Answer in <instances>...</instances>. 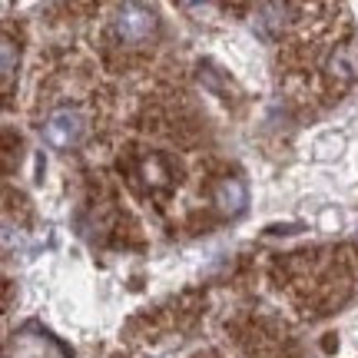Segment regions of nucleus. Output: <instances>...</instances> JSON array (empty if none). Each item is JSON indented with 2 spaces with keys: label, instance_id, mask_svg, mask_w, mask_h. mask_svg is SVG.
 Instances as JSON below:
<instances>
[{
  "label": "nucleus",
  "instance_id": "nucleus-1",
  "mask_svg": "<svg viewBox=\"0 0 358 358\" xmlns=\"http://www.w3.org/2000/svg\"><path fill=\"white\" fill-rule=\"evenodd\" d=\"M156 30V13L143 3H123L116 13V37L123 43H143Z\"/></svg>",
  "mask_w": 358,
  "mask_h": 358
},
{
  "label": "nucleus",
  "instance_id": "nucleus-2",
  "mask_svg": "<svg viewBox=\"0 0 358 358\" xmlns=\"http://www.w3.org/2000/svg\"><path fill=\"white\" fill-rule=\"evenodd\" d=\"M80 133H83V120H80V113H73V110H57V113L47 120V140H50L53 146H60V150L73 146V143L80 140Z\"/></svg>",
  "mask_w": 358,
  "mask_h": 358
},
{
  "label": "nucleus",
  "instance_id": "nucleus-3",
  "mask_svg": "<svg viewBox=\"0 0 358 358\" xmlns=\"http://www.w3.org/2000/svg\"><path fill=\"white\" fill-rule=\"evenodd\" d=\"M216 203L222 213H229V216H236V213H243L245 206V186L239 182V179H222L216 189Z\"/></svg>",
  "mask_w": 358,
  "mask_h": 358
},
{
  "label": "nucleus",
  "instance_id": "nucleus-4",
  "mask_svg": "<svg viewBox=\"0 0 358 358\" xmlns=\"http://www.w3.org/2000/svg\"><path fill=\"white\" fill-rule=\"evenodd\" d=\"M10 73H13V47L3 43V77H10Z\"/></svg>",
  "mask_w": 358,
  "mask_h": 358
}]
</instances>
